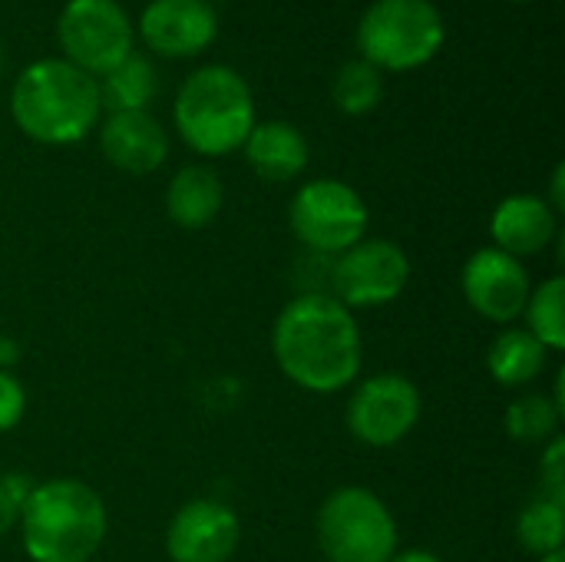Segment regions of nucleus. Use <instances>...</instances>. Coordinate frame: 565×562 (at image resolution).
<instances>
[{"label":"nucleus","instance_id":"nucleus-21","mask_svg":"<svg viewBox=\"0 0 565 562\" xmlns=\"http://www.w3.org/2000/svg\"><path fill=\"white\" fill-rule=\"evenodd\" d=\"M526 331L546 348L563 351L565 348V278L553 275L526 298Z\"/></svg>","mask_w":565,"mask_h":562},{"label":"nucleus","instance_id":"nucleus-12","mask_svg":"<svg viewBox=\"0 0 565 562\" xmlns=\"http://www.w3.org/2000/svg\"><path fill=\"white\" fill-rule=\"evenodd\" d=\"M242 543V523L222 500H189L175 510L166 530L172 562H228Z\"/></svg>","mask_w":565,"mask_h":562},{"label":"nucleus","instance_id":"nucleus-32","mask_svg":"<svg viewBox=\"0 0 565 562\" xmlns=\"http://www.w3.org/2000/svg\"><path fill=\"white\" fill-rule=\"evenodd\" d=\"M0 73H3V46H0Z\"/></svg>","mask_w":565,"mask_h":562},{"label":"nucleus","instance_id":"nucleus-1","mask_svg":"<svg viewBox=\"0 0 565 562\" xmlns=\"http://www.w3.org/2000/svg\"><path fill=\"white\" fill-rule=\"evenodd\" d=\"M271 354L278 371L308 394H338L351 388L364 364L354 311L328 291L291 298L275 318Z\"/></svg>","mask_w":565,"mask_h":562},{"label":"nucleus","instance_id":"nucleus-28","mask_svg":"<svg viewBox=\"0 0 565 562\" xmlns=\"http://www.w3.org/2000/svg\"><path fill=\"white\" fill-rule=\"evenodd\" d=\"M387 562H444L437 553H430V550H420V547H414V550H397L394 556Z\"/></svg>","mask_w":565,"mask_h":562},{"label":"nucleus","instance_id":"nucleus-9","mask_svg":"<svg viewBox=\"0 0 565 562\" xmlns=\"http://www.w3.org/2000/svg\"><path fill=\"white\" fill-rule=\"evenodd\" d=\"M328 282L331 298H338L348 311L381 308L404 295L411 282V258L391 238H361L348 252L334 255Z\"/></svg>","mask_w":565,"mask_h":562},{"label":"nucleus","instance_id":"nucleus-31","mask_svg":"<svg viewBox=\"0 0 565 562\" xmlns=\"http://www.w3.org/2000/svg\"><path fill=\"white\" fill-rule=\"evenodd\" d=\"M540 562H565L563 550H556V553H546V556H540Z\"/></svg>","mask_w":565,"mask_h":562},{"label":"nucleus","instance_id":"nucleus-3","mask_svg":"<svg viewBox=\"0 0 565 562\" xmlns=\"http://www.w3.org/2000/svg\"><path fill=\"white\" fill-rule=\"evenodd\" d=\"M20 540L33 562H89L106 540L103 497L73 477L43 480L20 507Z\"/></svg>","mask_w":565,"mask_h":562},{"label":"nucleus","instance_id":"nucleus-30","mask_svg":"<svg viewBox=\"0 0 565 562\" xmlns=\"http://www.w3.org/2000/svg\"><path fill=\"white\" fill-rule=\"evenodd\" d=\"M17 358H20L17 344L7 341V338H0V371H10V368L17 364Z\"/></svg>","mask_w":565,"mask_h":562},{"label":"nucleus","instance_id":"nucleus-26","mask_svg":"<svg viewBox=\"0 0 565 562\" xmlns=\"http://www.w3.org/2000/svg\"><path fill=\"white\" fill-rule=\"evenodd\" d=\"M0 484H3V490L10 494V500H13L17 507H23L26 497L33 494V487H36L26 474H7V477H0Z\"/></svg>","mask_w":565,"mask_h":562},{"label":"nucleus","instance_id":"nucleus-14","mask_svg":"<svg viewBox=\"0 0 565 562\" xmlns=\"http://www.w3.org/2000/svg\"><path fill=\"white\" fill-rule=\"evenodd\" d=\"M99 149L109 166L129 176L156 172L169 156V136L162 123L149 113H106L99 123Z\"/></svg>","mask_w":565,"mask_h":562},{"label":"nucleus","instance_id":"nucleus-24","mask_svg":"<svg viewBox=\"0 0 565 562\" xmlns=\"http://www.w3.org/2000/svg\"><path fill=\"white\" fill-rule=\"evenodd\" d=\"M540 480H543V497L565 503V441L559 434L546 444L540 457Z\"/></svg>","mask_w":565,"mask_h":562},{"label":"nucleus","instance_id":"nucleus-11","mask_svg":"<svg viewBox=\"0 0 565 562\" xmlns=\"http://www.w3.org/2000/svg\"><path fill=\"white\" fill-rule=\"evenodd\" d=\"M460 291L480 318L510 328L523 315L533 285L520 258L487 245L467 258L460 272Z\"/></svg>","mask_w":565,"mask_h":562},{"label":"nucleus","instance_id":"nucleus-2","mask_svg":"<svg viewBox=\"0 0 565 562\" xmlns=\"http://www.w3.org/2000/svg\"><path fill=\"white\" fill-rule=\"evenodd\" d=\"M10 116L40 146H73L103 116L99 83L63 56H43L13 79Z\"/></svg>","mask_w":565,"mask_h":562},{"label":"nucleus","instance_id":"nucleus-6","mask_svg":"<svg viewBox=\"0 0 565 562\" xmlns=\"http://www.w3.org/2000/svg\"><path fill=\"white\" fill-rule=\"evenodd\" d=\"M315 537L328 562H387L397 553V520L367 487L334 490L318 510Z\"/></svg>","mask_w":565,"mask_h":562},{"label":"nucleus","instance_id":"nucleus-29","mask_svg":"<svg viewBox=\"0 0 565 562\" xmlns=\"http://www.w3.org/2000/svg\"><path fill=\"white\" fill-rule=\"evenodd\" d=\"M563 179H565V166H556V172H553V199H546V202L553 205V212H556V215L565 209Z\"/></svg>","mask_w":565,"mask_h":562},{"label":"nucleus","instance_id":"nucleus-13","mask_svg":"<svg viewBox=\"0 0 565 562\" xmlns=\"http://www.w3.org/2000/svg\"><path fill=\"white\" fill-rule=\"evenodd\" d=\"M142 43L169 60L205 53L218 36V13L209 0H149L139 17Z\"/></svg>","mask_w":565,"mask_h":562},{"label":"nucleus","instance_id":"nucleus-8","mask_svg":"<svg viewBox=\"0 0 565 562\" xmlns=\"http://www.w3.org/2000/svg\"><path fill=\"white\" fill-rule=\"evenodd\" d=\"M288 225L305 248L334 258L367 235V205L341 179H311L291 195Z\"/></svg>","mask_w":565,"mask_h":562},{"label":"nucleus","instance_id":"nucleus-23","mask_svg":"<svg viewBox=\"0 0 565 562\" xmlns=\"http://www.w3.org/2000/svg\"><path fill=\"white\" fill-rule=\"evenodd\" d=\"M563 411L546 394H526L513 401L503 414V427L520 444H550L559 431Z\"/></svg>","mask_w":565,"mask_h":562},{"label":"nucleus","instance_id":"nucleus-5","mask_svg":"<svg viewBox=\"0 0 565 562\" xmlns=\"http://www.w3.org/2000/svg\"><path fill=\"white\" fill-rule=\"evenodd\" d=\"M354 40L361 60L381 73H411L440 53L447 23L434 0H374L361 13Z\"/></svg>","mask_w":565,"mask_h":562},{"label":"nucleus","instance_id":"nucleus-18","mask_svg":"<svg viewBox=\"0 0 565 562\" xmlns=\"http://www.w3.org/2000/svg\"><path fill=\"white\" fill-rule=\"evenodd\" d=\"M550 351L526 328H503L487 348V371L503 388L533 384L546 371Z\"/></svg>","mask_w":565,"mask_h":562},{"label":"nucleus","instance_id":"nucleus-27","mask_svg":"<svg viewBox=\"0 0 565 562\" xmlns=\"http://www.w3.org/2000/svg\"><path fill=\"white\" fill-rule=\"evenodd\" d=\"M17 520H20V507L10 500V494H7L3 484H0V537H7V533L17 527Z\"/></svg>","mask_w":565,"mask_h":562},{"label":"nucleus","instance_id":"nucleus-4","mask_svg":"<svg viewBox=\"0 0 565 562\" xmlns=\"http://www.w3.org/2000/svg\"><path fill=\"white\" fill-rule=\"evenodd\" d=\"M172 123L182 142L205 159L242 149L258 123L248 79L225 63L192 70L175 93Z\"/></svg>","mask_w":565,"mask_h":562},{"label":"nucleus","instance_id":"nucleus-19","mask_svg":"<svg viewBox=\"0 0 565 562\" xmlns=\"http://www.w3.org/2000/svg\"><path fill=\"white\" fill-rule=\"evenodd\" d=\"M99 83V99L106 113H139L149 109L159 93L156 63L142 53H129L119 66H113Z\"/></svg>","mask_w":565,"mask_h":562},{"label":"nucleus","instance_id":"nucleus-17","mask_svg":"<svg viewBox=\"0 0 565 562\" xmlns=\"http://www.w3.org/2000/svg\"><path fill=\"white\" fill-rule=\"evenodd\" d=\"M225 202V185L222 176L205 166V162H192L182 166L166 189V212L179 229L199 232L205 225L215 222V215L222 212Z\"/></svg>","mask_w":565,"mask_h":562},{"label":"nucleus","instance_id":"nucleus-10","mask_svg":"<svg viewBox=\"0 0 565 562\" xmlns=\"http://www.w3.org/2000/svg\"><path fill=\"white\" fill-rule=\"evenodd\" d=\"M344 421L351 437L364 447H394L420 421V391L394 371L364 378L348 397Z\"/></svg>","mask_w":565,"mask_h":562},{"label":"nucleus","instance_id":"nucleus-7","mask_svg":"<svg viewBox=\"0 0 565 562\" xmlns=\"http://www.w3.org/2000/svg\"><path fill=\"white\" fill-rule=\"evenodd\" d=\"M56 43L66 63L99 79L132 53L136 26L119 0H66L56 17Z\"/></svg>","mask_w":565,"mask_h":562},{"label":"nucleus","instance_id":"nucleus-25","mask_svg":"<svg viewBox=\"0 0 565 562\" xmlns=\"http://www.w3.org/2000/svg\"><path fill=\"white\" fill-rule=\"evenodd\" d=\"M26 411V391L17 381L13 371H0V434L13 431L23 421Z\"/></svg>","mask_w":565,"mask_h":562},{"label":"nucleus","instance_id":"nucleus-33","mask_svg":"<svg viewBox=\"0 0 565 562\" xmlns=\"http://www.w3.org/2000/svg\"><path fill=\"white\" fill-rule=\"evenodd\" d=\"M513 3H526V0H513Z\"/></svg>","mask_w":565,"mask_h":562},{"label":"nucleus","instance_id":"nucleus-20","mask_svg":"<svg viewBox=\"0 0 565 562\" xmlns=\"http://www.w3.org/2000/svg\"><path fill=\"white\" fill-rule=\"evenodd\" d=\"M331 99L344 116H367L384 99V73L377 66H371L367 60H361V56L348 60L334 73Z\"/></svg>","mask_w":565,"mask_h":562},{"label":"nucleus","instance_id":"nucleus-15","mask_svg":"<svg viewBox=\"0 0 565 562\" xmlns=\"http://www.w3.org/2000/svg\"><path fill=\"white\" fill-rule=\"evenodd\" d=\"M556 232H559V215L543 195H533V192L507 195L490 215L493 248L520 262L530 255H540L556 238Z\"/></svg>","mask_w":565,"mask_h":562},{"label":"nucleus","instance_id":"nucleus-16","mask_svg":"<svg viewBox=\"0 0 565 562\" xmlns=\"http://www.w3.org/2000/svg\"><path fill=\"white\" fill-rule=\"evenodd\" d=\"M242 152L252 172L265 182H291L308 169V159H311L305 132L288 119L255 123Z\"/></svg>","mask_w":565,"mask_h":562},{"label":"nucleus","instance_id":"nucleus-22","mask_svg":"<svg viewBox=\"0 0 565 562\" xmlns=\"http://www.w3.org/2000/svg\"><path fill=\"white\" fill-rule=\"evenodd\" d=\"M516 540L526 553L533 556H546L563 550L565 543V503L553 497H536L533 503H526V510L516 520Z\"/></svg>","mask_w":565,"mask_h":562}]
</instances>
